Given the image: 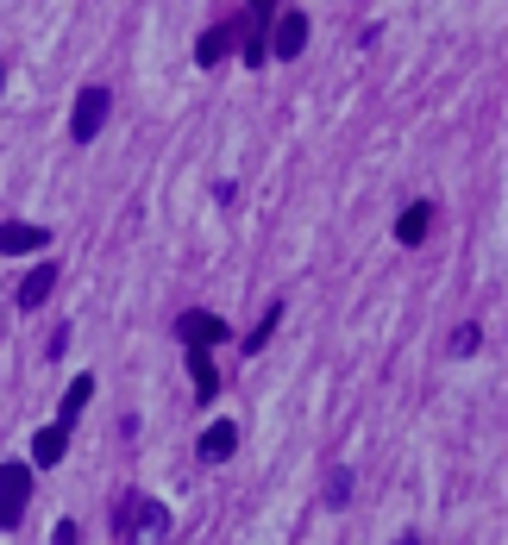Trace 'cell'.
I'll return each mask as SVG.
<instances>
[{
    "instance_id": "cell-18",
    "label": "cell",
    "mask_w": 508,
    "mask_h": 545,
    "mask_svg": "<svg viewBox=\"0 0 508 545\" xmlns=\"http://www.w3.org/2000/svg\"><path fill=\"white\" fill-rule=\"evenodd\" d=\"M0 88H7V63H0Z\"/></svg>"
},
{
    "instance_id": "cell-5",
    "label": "cell",
    "mask_w": 508,
    "mask_h": 545,
    "mask_svg": "<svg viewBox=\"0 0 508 545\" xmlns=\"http://www.w3.org/2000/svg\"><path fill=\"white\" fill-rule=\"evenodd\" d=\"M176 339L189 345V351H214V345L233 339V326H226L220 314H201V307H195V314H182V320H176Z\"/></svg>"
},
{
    "instance_id": "cell-7",
    "label": "cell",
    "mask_w": 508,
    "mask_h": 545,
    "mask_svg": "<svg viewBox=\"0 0 508 545\" xmlns=\"http://www.w3.org/2000/svg\"><path fill=\"white\" fill-rule=\"evenodd\" d=\"M44 239H51V232H44V226L7 220V226H0V257H32V251H44Z\"/></svg>"
},
{
    "instance_id": "cell-9",
    "label": "cell",
    "mask_w": 508,
    "mask_h": 545,
    "mask_svg": "<svg viewBox=\"0 0 508 545\" xmlns=\"http://www.w3.org/2000/svg\"><path fill=\"white\" fill-rule=\"evenodd\" d=\"M63 452H69V426H44V433L32 439V458H38V470H51V464H63Z\"/></svg>"
},
{
    "instance_id": "cell-11",
    "label": "cell",
    "mask_w": 508,
    "mask_h": 545,
    "mask_svg": "<svg viewBox=\"0 0 508 545\" xmlns=\"http://www.w3.org/2000/svg\"><path fill=\"white\" fill-rule=\"evenodd\" d=\"M427 232H433V207H427V201H414L402 220H396V239H402V245H421Z\"/></svg>"
},
{
    "instance_id": "cell-17",
    "label": "cell",
    "mask_w": 508,
    "mask_h": 545,
    "mask_svg": "<svg viewBox=\"0 0 508 545\" xmlns=\"http://www.w3.org/2000/svg\"><path fill=\"white\" fill-rule=\"evenodd\" d=\"M76 539H82V533H76V520H63V527H57V539H51V545H76Z\"/></svg>"
},
{
    "instance_id": "cell-12",
    "label": "cell",
    "mask_w": 508,
    "mask_h": 545,
    "mask_svg": "<svg viewBox=\"0 0 508 545\" xmlns=\"http://www.w3.org/2000/svg\"><path fill=\"white\" fill-rule=\"evenodd\" d=\"M88 395H95V376H76V383L63 389V408H57V426H76V414L88 408Z\"/></svg>"
},
{
    "instance_id": "cell-6",
    "label": "cell",
    "mask_w": 508,
    "mask_h": 545,
    "mask_svg": "<svg viewBox=\"0 0 508 545\" xmlns=\"http://www.w3.org/2000/svg\"><path fill=\"white\" fill-rule=\"evenodd\" d=\"M233 51H239V19H220V26H207V32H201L195 63H201V69H220Z\"/></svg>"
},
{
    "instance_id": "cell-1",
    "label": "cell",
    "mask_w": 508,
    "mask_h": 545,
    "mask_svg": "<svg viewBox=\"0 0 508 545\" xmlns=\"http://www.w3.org/2000/svg\"><path fill=\"white\" fill-rule=\"evenodd\" d=\"M239 63H245V69H264V63H270V0H245V19H239Z\"/></svg>"
},
{
    "instance_id": "cell-4",
    "label": "cell",
    "mask_w": 508,
    "mask_h": 545,
    "mask_svg": "<svg viewBox=\"0 0 508 545\" xmlns=\"http://www.w3.org/2000/svg\"><path fill=\"white\" fill-rule=\"evenodd\" d=\"M308 51V13H295V7H283V13H270V57H302Z\"/></svg>"
},
{
    "instance_id": "cell-15",
    "label": "cell",
    "mask_w": 508,
    "mask_h": 545,
    "mask_svg": "<svg viewBox=\"0 0 508 545\" xmlns=\"http://www.w3.org/2000/svg\"><path fill=\"white\" fill-rule=\"evenodd\" d=\"M276 320H283V307H270V314H264L258 326H251V339H245V351H264V345H270V333H276Z\"/></svg>"
},
{
    "instance_id": "cell-14",
    "label": "cell",
    "mask_w": 508,
    "mask_h": 545,
    "mask_svg": "<svg viewBox=\"0 0 508 545\" xmlns=\"http://www.w3.org/2000/svg\"><path fill=\"white\" fill-rule=\"evenodd\" d=\"M189 370H195V395H201V401H214V389H220L214 358H207V351H189Z\"/></svg>"
},
{
    "instance_id": "cell-10",
    "label": "cell",
    "mask_w": 508,
    "mask_h": 545,
    "mask_svg": "<svg viewBox=\"0 0 508 545\" xmlns=\"http://www.w3.org/2000/svg\"><path fill=\"white\" fill-rule=\"evenodd\" d=\"M233 445H239V426H233V420H214V426L201 433V458L220 464V458H233Z\"/></svg>"
},
{
    "instance_id": "cell-8",
    "label": "cell",
    "mask_w": 508,
    "mask_h": 545,
    "mask_svg": "<svg viewBox=\"0 0 508 545\" xmlns=\"http://www.w3.org/2000/svg\"><path fill=\"white\" fill-rule=\"evenodd\" d=\"M126 514H132V539H164V527H170V514L157 508V502H126Z\"/></svg>"
},
{
    "instance_id": "cell-2",
    "label": "cell",
    "mask_w": 508,
    "mask_h": 545,
    "mask_svg": "<svg viewBox=\"0 0 508 545\" xmlns=\"http://www.w3.org/2000/svg\"><path fill=\"white\" fill-rule=\"evenodd\" d=\"M32 502V464H0V533H13Z\"/></svg>"
},
{
    "instance_id": "cell-3",
    "label": "cell",
    "mask_w": 508,
    "mask_h": 545,
    "mask_svg": "<svg viewBox=\"0 0 508 545\" xmlns=\"http://www.w3.org/2000/svg\"><path fill=\"white\" fill-rule=\"evenodd\" d=\"M107 107H113V94H107L101 82L82 88V94H76V113H69V138H76V145H88V138L107 126Z\"/></svg>"
},
{
    "instance_id": "cell-16",
    "label": "cell",
    "mask_w": 508,
    "mask_h": 545,
    "mask_svg": "<svg viewBox=\"0 0 508 545\" xmlns=\"http://www.w3.org/2000/svg\"><path fill=\"white\" fill-rule=\"evenodd\" d=\"M345 495H352V477H345V470H333V483H327V502H345Z\"/></svg>"
},
{
    "instance_id": "cell-19",
    "label": "cell",
    "mask_w": 508,
    "mask_h": 545,
    "mask_svg": "<svg viewBox=\"0 0 508 545\" xmlns=\"http://www.w3.org/2000/svg\"><path fill=\"white\" fill-rule=\"evenodd\" d=\"M396 545H414V539H396Z\"/></svg>"
},
{
    "instance_id": "cell-13",
    "label": "cell",
    "mask_w": 508,
    "mask_h": 545,
    "mask_svg": "<svg viewBox=\"0 0 508 545\" xmlns=\"http://www.w3.org/2000/svg\"><path fill=\"white\" fill-rule=\"evenodd\" d=\"M51 289H57V264H38L26 282H19V307H38V301L51 295Z\"/></svg>"
}]
</instances>
